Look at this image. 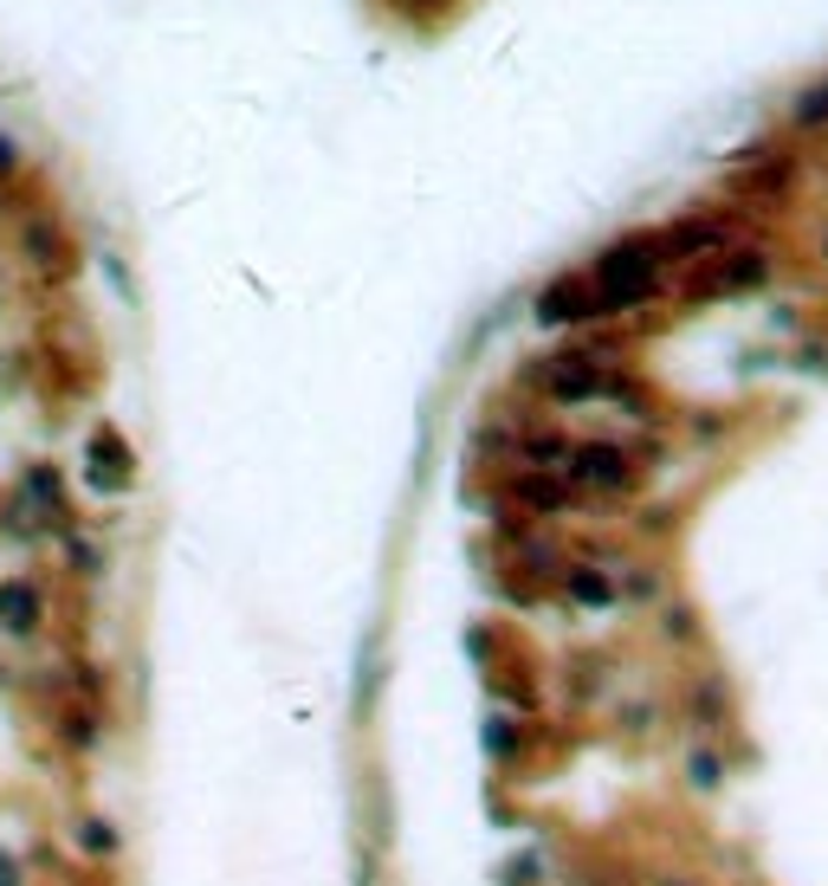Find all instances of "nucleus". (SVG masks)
Wrapping results in <instances>:
<instances>
[{
	"mask_svg": "<svg viewBox=\"0 0 828 886\" xmlns=\"http://www.w3.org/2000/svg\"><path fill=\"white\" fill-rule=\"evenodd\" d=\"M0 886H20V874H13V854H0Z\"/></svg>",
	"mask_w": 828,
	"mask_h": 886,
	"instance_id": "f03ea898",
	"label": "nucleus"
},
{
	"mask_svg": "<svg viewBox=\"0 0 828 886\" xmlns=\"http://www.w3.org/2000/svg\"><path fill=\"white\" fill-rule=\"evenodd\" d=\"M0 628H13V634L39 628V590L33 583H0Z\"/></svg>",
	"mask_w": 828,
	"mask_h": 886,
	"instance_id": "f257e3e1",
	"label": "nucleus"
},
{
	"mask_svg": "<svg viewBox=\"0 0 828 886\" xmlns=\"http://www.w3.org/2000/svg\"><path fill=\"white\" fill-rule=\"evenodd\" d=\"M654 886H699V880H686V874H660Z\"/></svg>",
	"mask_w": 828,
	"mask_h": 886,
	"instance_id": "7ed1b4c3",
	"label": "nucleus"
}]
</instances>
